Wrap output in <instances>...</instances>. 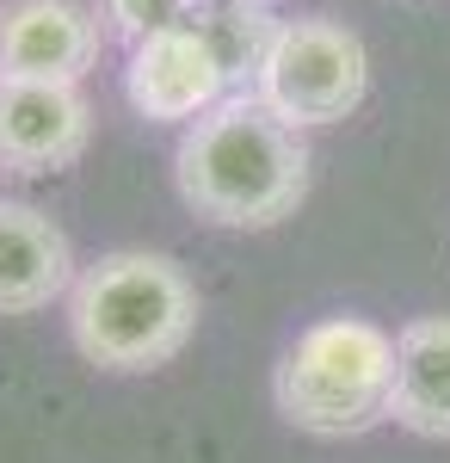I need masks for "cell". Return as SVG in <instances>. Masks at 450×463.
Listing matches in <instances>:
<instances>
[{
  "instance_id": "1",
  "label": "cell",
  "mask_w": 450,
  "mask_h": 463,
  "mask_svg": "<svg viewBox=\"0 0 450 463\" xmlns=\"http://www.w3.org/2000/svg\"><path fill=\"white\" fill-rule=\"evenodd\" d=\"M179 198L216 229H272L309 198V143L259 93H229L173 148Z\"/></svg>"
},
{
  "instance_id": "2",
  "label": "cell",
  "mask_w": 450,
  "mask_h": 463,
  "mask_svg": "<svg viewBox=\"0 0 450 463\" xmlns=\"http://www.w3.org/2000/svg\"><path fill=\"white\" fill-rule=\"evenodd\" d=\"M69 334L74 353L99 371L136 377L185 353L198 334V285L185 266L148 248L99 253L69 290Z\"/></svg>"
},
{
  "instance_id": "3",
  "label": "cell",
  "mask_w": 450,
  "mask_h": 463,
  "mask_svg": "<svg viewBox=\"0 0 450 463\" xmlns=\"http://www.w3.org/2000/svg\"><path fill=\"white\" fill-rule=\"evenodd\" d=\"M395 395V334L364 316L309 321L272 371V402L296 432L352 439L389 420Z\"/></svg>"
},
{
  "instance_id": "4",
  "label": "cell",
  "mask_w": 450,
  "mask_h": 463,
  "mask_svg": "<svg viewBox=\"0 0 450 463\" xmlns=\"http://www.w3.org/2000/svg\"><path fill=\"white\" fill-rule=\"evenodd\" d=\"M253 93L296 130L346 124L370 93V50L340 19H284L272 37V56L253 80Z\"/></svg>"
},
{
  "instance_id": "5",
  "label": "cell",
  "mask_w": 450,
  "mask_h": 463,
  "mask_svg": "<svg viewBox=\"0 0 450 463\" xmlns=\"http://www.w3.org/2000/svg\"><path fill=\"white\" fill-rule=\"evenodd\" d=\"M124 93H130V106L148 124H198L235 87H229L222 62L210 56V43L192 25H167V32L130 43V56H124Z\"/></svg>"
},
{
  "instance_id": "6",
  "label": "cell",
  "mask_w": 450,
  "mask_h": 463,
  "mask_svg": "<svg viewBox=\"0 0 450 463\" xmlns=\"http://www.w3.org/2000/svg\"><path fill=\"white\" fill-rule=\"evenodd\" d=\"M99 6H80V0H6L0 6V80L80 87V74L99 62Z\"/></svg>"
},
{
  "instance_id": "7",
  "label": "cell",
  "mask_w": 450,
  "mask_h": 463,
  "mask_svg": "<svg viewBox=\"0 0 450 463\" xmlns=\"http://www.w3.org/2000/svg\"><path fill=\"white\" fill-rule=\"evenodd\" d=\"M93 143V106L62 80H0V167L62 174Z\"/></svg>"
},
{
  "instance_id": "8",
  "label": "cell",
  "mask_w": 450,
  "mask_h": 463,
  "mask_svg": "<svg viewBox=\"0 0 450 463\" xmlns=\"http://www.w3.org/2000/svg\"><path fill=\"white\" fill-rule=\"evenodd\" d=\"M74 248L56 216L0 198V316H37L74 290Z\"/></svg>"
},
{
  "instance_id": "9",
  "label": "cell",
  "mask_w": 450,
  "mask_h": 463,
  "mask_svg": "<svg viewBox=\"0 0 450 463\" xmlns=\"http://www.w3.org/2000/svg\"><path fill=\"white\" fill-rule=\"evenodd\" d=\"M389 420L419 439H450V316H419L395 334Z\"/></svg>"
},
{
  "instance_id": "10",
  "label": "cell",
  "mask_w": 450,
  "mask_h": 463,
  "mask_svg": "<svg viewBox=\"0 0 450 463\" xmlns=\"http://www.w3.org/2000/svg\"><path fill=\"white\" fill-rule=\"evenodd\" d=\"M185 25L210 43V56L222 62L229 87H235V93H253V80L266 69L272 37H277L284 19H277L266 0H198V6L185 13Z\"/></svg>"
},
{
  "instance_id": "11",
  "label": "cell",
  "mask_w": 450,
  "mask_h": 463,
  "mask_svg": "<svg viewBox=\"0 0 450 463\" xmlns=\"http://www.w3.org/2000/svg\"><path fill=\"white\" fill-rule=\"evenodd\" d=\"M192 6H198V0H99V19H105L111 37L142 43V37L167 32V25H185Z\"/></svg>"
}]
</instances>
